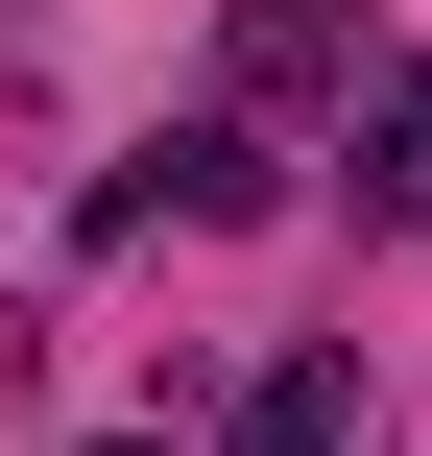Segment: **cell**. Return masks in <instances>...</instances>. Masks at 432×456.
Returning <instances> with one entry per match:
<instances>
[{
	"label": "cell",
	"instance_id": "1",
	"mask_svg": "<svg viewBox=\"0 0 432 456\" xmlns=\"http://www.w3.org/2000/svg\"><path fill=\"white\" fill-rule=\"evenodd\" d=\"M361 433V361H337V337H313V361H265V385H240V456H337Z\"/></svg>",
	"mask_w": 432,
	"mask_h": 456
},
{
	"label": "cell",
	"instance_id": "2",
	"mask_svg": "<svg viewBox=\"0 0 432 456\" xmlns=\"http://www.w3.org/2000/svg\"><path fill=\"white\" fill-rule=\"evenodd\" d=\"M337 48H361V0H240V24H216V72H240V96H289V72H337Z\"/></svg>",
	"mask_w": 432,
	"mask_h": 456
},
{
	"label": "cell",
	"instance_id": "3",
	"mask_svg": "<svg viewBox=\"0 0 432 456\" xmlns=\"http://www.w3.org/2000/svg\"><path fill=\"white\" fill-rule=\"evenodd\" d=\"M361 216H432V72L361 96Z\"/></svg>",
	"mask_w": 432,
	"mask_h": 456
}]
</instances>
